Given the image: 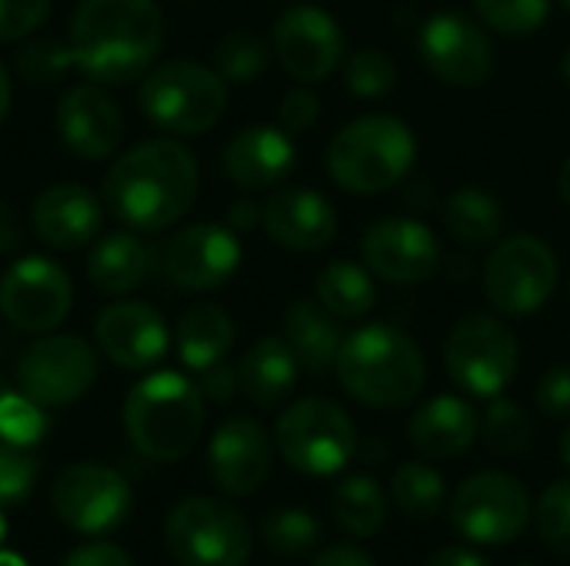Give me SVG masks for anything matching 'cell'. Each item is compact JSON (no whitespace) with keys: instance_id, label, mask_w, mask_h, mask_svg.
Returning <instances> with one entry per match:
<instances>
[{"instance_id":"cell-1","label":"cell","mask_w":570,"mask_h":566,"mask_svg":"<svg viewBox=\"0 0 570 566\" xmlns=\"http://www.w3.org/2000/svg\"><path fill=\"white\" fill-rule=\"evenodd\" d=\"M200 170L194 153L170 140H144L130 147L104 177L107 210L140 234H157L177 224L197 200Z\"/></svg>"},{"instance_id":"cell-2","label":"cell","mask_w":570,"mask_h":566,"mask_svg":"<svg viewBox=\"0 0 570 566\" xmlns=\"http://www.w3.org/2000/svg\"><path fill=\"white\" fill-rule=\"evenodd\" d=\"M164 43L154 0H83L70 20V57L87 80L117 87L144 77Z\"/></svg>"},{"instance_id":"cell-3","label":"cell","mask_w":570,"mask_h":566,"mask_svg":"<svg viewBox=\"0 0 570 566\" xmlns=\"http://www.w3.org/2000/svg\"><path fill=\"white\" fill-rule=\"evenodd\" d=\"M334 370L347 397L374 410L407 407L428 384L421 347L391 324H367L347 334Z\"/></svg>"},{"instance_id":"cell-4","label":"cell","mask_w":570,"mask_h":566,"mask_svg":"<svg viewBox=\"0 0 570 566\" xmlns=\"http://www.w3.org/2000/svg\"><path fill=\"white\" fill-rule=\"evenodd\" d=\"M124 430L130 444L157 460H184L204 430V394L180 374H150L124 400Z\"/></svg>"},{"instance_id":"cell-5","label":"cell","mask_w":570,"mask_h":566,"mask_svg":"<svg viewBox=\"0 0 570 566\" xmlns=\"http://www.w3.org/2000/svg\"><path fill=\"white\" fill-rule=\"evenodd\" d=\"M417 160L414 130L391 113H367L337 130L327 147L331 180L361 197L397 187Z\"/></svg>"},{"instance_id":"cell-6","label":"cell","mask_w":570,"mask_h":566,"mask_svg":"<svg viewBox=\"0 0 570 566\" xmlns=\"http://www.w3.org/2000/svg\"><path fill=\"white\" fill-rule=\"evenodd\" d=\"M140 110L164 133H204L227 110V80L194 60L160 63L140 83Z\"/></svg>"},{"instance_id":"cell-7","label":"cell","mask_w":570,"mask_h":566,"mask_svg":"<svg viewBox=\"0 0 570 566\" xmlns=\"http://www.w3.org/2000/svg\"><path fill=\"white\" fill-rule=\"evenodd\" d=\"M277 454L297 474L334 477L357 454L354 420L331 400H297L277 420Z\"/></svg>"},{"instance_id":"cell-8","label":"cell","mask_w":570,"mask_h":566,"mask_svg":"<svg viewBox=\"0 0 570 566\" xmlns=\"http://www.w3.org/2000/svg\"><path fill=\"white\" fill-rule=\"evenodd\" d=\"M561 277L558 254L534 234H514L494 244L484 264V297L504 317H528L541 310Z\"/></svg>"},{"instance_id":"cell-9","label":"cell","mask_w":570,"mask_h":566,"mask_svg":"<svg viewBox=\"0 0 570 566\" xmlns=\"http://www.w3.org/2000/svg\"><path fill=\"white\" fill-rule=\"evenodd\" d=\"M164 540L180 566H244L250 557L247 520L210 497H190L167 514Z\"/></svg>"},{"instance_id":"cell-10","label":"cell","mask_w":570,"mask_h":566,"mask_svg":"<svg viewBox=\"0 0 570 566\" xmlns=\"http://www.w3.org/2000/svg\"><path fill=\"white\" fill-rule=\"evenodd\" d=\"M444 364L451 380L471 397H501L518 374V337L504 320L491 314H471L451 330L444 344Z\"/></svg>"},{"instance_id":"cell-11","label":"cell","mask_w":570,"mask_h":566,"mask_svg":"<svg viewBox=\"0 0 570 566\" xmlns=\"http://www.w3.org/2000/svg\"><path fill=\"white\" fill-rule=\"evenodd\" d=\"M531 497L528 487L498 470H484L468 477L451 500L454 530L481 547H504L528 530Z\"/></svg>"},{"instance_id":"cell-12","label":"cell","mask_w":570,"mask_h":566,"mask_svg":"<svg viewBox=\"0 0 570 566\" xmlns=\"http://www.w3.org/2000/svg\"><path fill=\"white\" fill-rule=\"evenodd\" d=\"M50 504L70 530L100 537L127 520L130 484L104 464H73L53 477Z\"/></svg>"},{"instance_id":"cell-13","label":"cell","mask_w":570,"mask_h":566,"mask_svg":"<svg viewBox=\"0 0 570 566\" xmlns=\"http://www.w3.org/2000/svg\"><path fill=\"white\" fill-rule=\"evenodd\" d=\"M97 380V354L87 340L57 334L33 340L20 364H17V384L23 397H30L40 407H67L80 400Z\"/></svg>"},{"instance_id":"cell-14","label":"cell","mask_w":570,"mask_h":566,"mask_svg":"<svg viewBox=\"0 0 570 566\" xmlns=\"http://www.w3.org/2000/svg\"><path fill=\"white\" fill-rule=\"evenodd\" d=\"M424 67L448 87H481L494 70V43L481 23L458 10L428 17L417 37Z\"/></svg>"},{"instance_id":"cell-15","label":"cell","mask_w":570,"mask_h":566,"mask_svg":"<svg viewBox=\"0 0 570 566\" xmlns=\"http://www.w3.org/2000/svg\"><path fill=\"white\" fill-rule=\"evenodd\" d=\"M73 287L60 264L23 257L0 277V314L27 334H47L70 314Z\"/></svg>"},{"instance_id":"cell-16","label":"cell","mask_w":570,"mask_h":566,"mask_svg":"<svg viewBox=\"0 0 570 566\" xmlns=\"http://www.w3.org/2000/svg\"><path fill=\"white\" fill-rule=\"evenodd\" d=\"M344 50L347 43L341 23L314 3H294L274 23L277 63L301 83L331 77L344 60Z\"/></svg>"},{"instance_id":"cell-17","label":"cell","mask_w":570,"mask_h":566,"mask_svg":"<svg viewBox=\"0 0 570 566\" xmlns=\"http://www.w3.org/2000/svg\"><path fill=\"white\" fill-rule=\"evenodd\" d=\"M364 267L394 287H414L434 277L441 264V247L438 237L428 224L411 220V217H384L367 227L364 244Z\"/></svg>"},{"instance_id":"cell-18","label":"cell","mask_w":570,"mask_h":566,"mask_svg":"<svg viewBox=\"0 0 570 566\" xmlns=\"http://www.w3.org/2000/svg\"><path fill=\"white\" fill-rule=\"evenodd\" d=\"M240 267V244L230 227L190 224L160 250V270L184 290H214Z\"/></svg>"},{"instance_id":"cell-19","label":"cell","mask_w":570,"mask_h":566,"mask_svg":"<svg viewBox=\"0 0 570 566\" xmlns=\"http://www.w3.org/2000/svg\"><path fill=\"white\" fill-rule=\"evenodd\" d=\"M210 477L227 497L254 494L274 464V444L267 430L250 417H234L217 427L210 450H207Z\"/></svg>"},{"instance_id":"cell-20","label":"cell","mask_w":570,"mask_h":566,"mask_svg":"<svg viewBox=\"0 0 570 566\" xmlns=\"http://www.w3.org/2000/svg\"><path fill=\"white\" fill-rule=\"evenodd\" d=\"M57 133L70 153L83 160H107L124 140V117L104 87L77 83L57 103Z\"/></svg>"},{"instance_id":"cell-21","label":"cell","mask_w":570,"mask_h":566,"mask_svg":"<svg viewBox=\"0 0 570 566\" xmlns=\"http://www.w3.org/2000/svg\"><path fill=\"white\" fill-rule=\"evenodd\" d=\"M94 337L104 357L124 370H147L167 354L164 317L137 300H120L100 310L94 324Z\"/></svg>"},{"instance_id":"cell-22","label":"cell","mask_w":570,"mask_h":566,"mask_svg":"<svg viewBox=\"0 0 570 566\" xmlns=\"http://www.w3.org/2000/svg\"><path fill=\"white\" fill-rule=\"evenodd\" d=\"M264 230L287 250H324L337 234V214L331 200L311 187H284L267 197L261 214Z\"/></svg>"},{"instance_id":"cell-23","label":"cell","mask_w":570,"mask_h":566,"mask_svg":"<svg viewBox=\"0 0 570 566\" xmlns=\"http://www.w3.org/2000/svg\"><path fill=\"white\" fill-rule=\"evenodd\" d=\"M33 234L53 250H77L94 244L104 224V207L94 190L83 183H53L47 187L30 210Z\"/></svg>"},{"instance_id":"cell-24","label":"cell","mask_w":570,"mask_h":566,"mask_svg":"<svg viewBox=\"0 0 570 566\" xmlns=\"http://www.w3.org/2000/svg\"><path fill=\"white\" fill-rule=\"evenodd\" d=\"M297 160V147L281 127H247L224 147V170L244 190L281 183Z\"/></svg>"},{"instance_id":"cell-25","label":"cell","mask_w":570,"mask_h":566,"mask_svg":"<svg viewBox=\"0 0 570 566\" xmlns=\"http://www.w3.org/2000/svg\"><path fill=\"white\" fill-rule=\"evenodd\" d=\"M478 434H481V420L474 407L454 394L431 397L411 414V424H407V437L414 450L428 460L461 457L464 450H471Z\"/></svg>"},{"instance_id":"cell-26","label":"cell","mask_w":570,"mask_h":566,"mask_svg":"<svg viewBox=\"0 0 570 566\" xmlns=\"http://www.w3.org/2000/svg\"><path fill=\"white\" fill-rule=\"evenodd\" d=\"M160 264V254L137 234L117 230L94 240L87 257V277L104 294H127L140 287Z\"/></svg>"},{"instance_id":"cell-27","label":"cell","mask_w":570,"mask_h":566,"mask_svg":"<svg viewBox=\"0 0 570 566\" xmlns=\"http://www.w3.org/2000/svg\"><path fill=\"white\" fill-rule=\"evenodd\" d=\"M284 340L294 350L297 364L311 374H327L341 354V327L331 310L314 300H297L284 314Z\"/></svg>"},{"instance_id":"cell-28","label":"cell","mask_w":570,"mask_h":566,"mask_svg":"<svg viewBox=\"0 0 570 566\" xmlns=\"http://www.w3.org/2000/svg\"><path fill=\"white\" fill-rule=\"evenodd\" d=\"M297 357L287 347L284 337H264L257 340L237 364V380L240 390L257 404V407H277L287 400V394L297 384Z\"/></svg>"},{"instance_id":"cell-29","label":"cell","mask_w":570,"mask_h":566,"mask_svg":"<svg viewBox=\"0 0 570 566\" xmlns=\"http://www.w3.org/2000/svg\"><path fill=\"white\" fill-rule=\"evenodd\" d=\"M234 320L224 307L217 304H200L194 310H187L177 324V350H180V360L190 367V370H207L214 364H220L230 347H234Z\"/></svg>"},{"instance_id":"cell-30","label":"cell","mask_w":570,"mask_h":566,"mask_svg":"<svg viewBox=\"0 0 570 566\" xmlns=\"http://www.w3.org/2000/svg\"><path fill=\"white\" fill-rule=\"evenodd\" d=\"M444 224L451 237L464 247H484L494 244L504 230V207L494 193H488L478 183L458 187L444 200Z\"/></svg>"},{"instance_id":"cell-31","label":"cell","mask_w":570,"mask_h":566,"mask_svg":"<svg viewBox=\"0 0 570 566\" xmlns=\"http://www.w3.org/2000/svg\"><path fill=\"white\" fill-rule=\"evenodd\" d=\"M317 304L337 320H361L377 304V284L367 267L354 260H334L317 274Z\"/></svg>"},{"instance_id":"cell-32","label":"cell","mask_w":570,"mask_h":566,"mask_svg":"<svg viewBox=\"0 0 570 566\" xmlns=\"http://www.w3.org/2000/svg\"><path fill=\"white\" fill-rule=\"evenodd\" d=\"M331 517L344 534H351L357 540L377 537L387 524V497L374 477L351 474L347 480L337 484V490L331 497Z\"/></svg>"},{"instance_id":"cell-33","label":"cell","mask_w":570,"mask_h":566,"mask_svg":"<svg viewBox=\"0 0 570 566\" xmlns=\"http://www.w3.org/2000/svg\"><path fill=\"white\" fill-rule=\"evenodd\" d=\"M481 434H484V447L494 457H521L534 444V420L518 400L491 397L481 420Z\"/></svg>"},{"instance_id":"cell-34","label":"cell","mask_w":570,"mask_h":566,"mask_svg":"<svg viewBox=\"0 0 570 566\" xmlns=\"http://www.w3.org/2000/svg\"><path fill=\"white\" fill-rule=\"evenodd\" d=\"M391 497H394V504L407 517L431 520L444 507L448 490H444V477L434 467H428V464H404V467H397V474L391 480Z\"/></svg>"},{"instance_id":"cell-35","label":"cell","mask_w":570,"mask_h":566,"mask_svg":"<svg viewBox=\"0 0 570 566\" xmlns=\"http://www.w3.org/2000/svg\"><path fill=\"white\" fill-rule=\"evenodd\" d=\"M271 60V47L257 30H230L214 47V70L227 83H250L264 73Z\"/></svg>"},{"instance_id":"cell-36","label":"cell","mask_w":570,"mask_h":566,"mask_svg":"<svg viewBox=\"0 0 570 566\" xmlns=\"http://www.w3.org/2000/svg\"><path fill=\"white\" fill-rule=\"evenodd\" d=\"M261 537H264L267 550L277 557H304L321 544V524L307 510L284 507V510H274L264 517Z\"/></svg>"},{"instance_id":"cell-37","label":"cell","mask_w":570,"mask_h":566,"mask_svg":"<svg viewBox=\"0 0 570 566\" xmlns=\"http://www.w3.org/2000/svg\"><path fill=\"white\" fill-rule=\"evenodd\" d=\"M484 27L504 37H531L551 17V0H474Z\"/></svg>"},{"instance_id":"cell-38","label":"cell","mask_w":570,"mask_h":566,"mask_svg":"<svg viewBox=\"0 0 570 566\" xmlns=\"http://www.w3.org/2000/svg\"><path fill=\"white\" fill-rule=\"evenodd\" d=\"M344 83L354 97H364V100H377V97H387L397 83V63L391 60V53L384 50H374V47H364L357 53L347 57L344 63Z\"/></svg>"},{"instance_id":"cell-39","label":"cell","mask_w":570,"mask_h":566,"mask_svg":"<svg viewBox=\"0 0 570 566\" xmlns=\"http://www.w3.org/2000/svg\"><path fill=\"white\" fill-rule=\"evenodd\" d=\"M73 67L70 47H63L60 40H30L23 43V50L17 53V73L23 77V83L30 87H50L57 80H63V73Z\"/></svg>"},{"instance_id":"cell-40","label":"cell","mask_w":570,"mask_h":566,"mask_svg":"<svg viewBox=\"0 0 570 566\" xmlns=\"http://www.w3.org/2000/svg\"><path fill=\"white\" fill-rule=\"evenodd\" d=\"M47 434V417L40 404L23 394H0V440L10 447H33Z\"/></svg>"},{"instance_id":"cell-41","label":"cell","mask_w":570,"mask_h":566,"mask_svg":"<svg viewBox=\"0 0 570 566\" xmlns=\"http://www.w3.org/2000/svg\"><path fill=\"white\" fill-rule=\"evenodd\" d=\"M538 530H541V540L561 554L570 557V480H554L541 500H538Z\"/></svg>"},{"instance_id":"cell-42","label":"cell","mask_w":570,"mask_h":566,"mask_svg":"<svg viewBox=\"0 0 570 566\" xmlns=\"http://www.w3.org/2000/svg\"><path fill=\"white\" fill-rule=\"evenodd\" d=\"M37 457L23 447H0V507L23 504L37 484Z\"/></svg>"},{"instance_id":"cell-43","label":"cell","mask_w":570,"mask_h":566,"mask_svg":"<svg viewBox=\"0 0 570 566\" xmlns=\"http://www.w3.org/2000/svg\"><path fill=\"white\" fill-rule=\"evenodd\" d=\"M53 0H0V40H20L50 17Z\"/></svg>"},{"instance_id":"cell-44","label":"cell","mask_w":570,"mask_h":566,"mask_svg":"<svg viewBox=\"0 0 570 566\" xmlns=\"http://www.w3.org/2000/svg\"><path fill=\"white\" fill-rule=\"evenodd\" d=\"M321 117V97L311 90V87H294L284 93L281 107H277V123L281 130H287L291 137L294 133H304L317 123Z\"/></svg>"},{"instance_id":"cell-45","label":"cell","mask_w":570,"mask_h":566,"mask_svg":"<svg viewBox=\"0 0 570 566\" xmlns=\"http://www.w3.org/2000/svg\"><path fill=\"white\" fill-rule=\"evenodd\" d=\"M538 410L548 417H568L570 414V364L551 367L534 390Z\"/></svg>"},{"instance_id":"cell-46","label":"cell","mask_w":570,"mask_h":566,"mask_svg":"<svg viewBox=\"0 0 570 566\" xmlns=\"http://www.w3.org/2000/svg\"><path fill=\"white\" fill-rule=\"evenodd\" d=\"M200 394L207 397V400H214V404H227L234 394H237V387H240V380H237V367H230V364H214V367H207V370H200Z\"/></svg>"},{"instance_id":"cell-47","label":"cell","mask_w":570,"mask_h":566,"mask_svg":"<svg viewBox=\"0 0 570 566\" xmlns=\"http://www.w3.org/2000/svg\"><path fill=\"white\" fill-rule=\"evenodd\" d=\"M63 566H134V560L114 544H87V547L73 550L63 560Z\"/></svg>"},{"instance_id":"cell-48","label":"cell","mask_w":570,"mask_h":566,"mask_svg":"<svg viewBox=\"0 0 570 566\" xmlns=\"http://www.w3.org/2000/svg\"><path fill=\"white\" fill-rule=\"evenodd\" d=\"M424 566H488L484 554H478L474 547H464V544H448L441 550H434Z\"/></svg>"},{"instance_id":"cell-49","label":"cell","mask_w":570,"mask_h":566,"mask_svg":"<svg viewBox=\"0 0 570 566\" xmlns=\"http://www.w3.org/2000/svg\"><path fill=\"white\" fill-rule=\"evenodd\" d=\"M311 566H377L364 550L351 547V544H337L317 554V560Z\"/></svg>"},{"instance_id":"cell-50","label":"cell","mask_w":570,"mask_h":566,"mask_svg":"<svg viewBox=\"0 0 570 566\" xmlns=\"http://www.w3.org/2000/svg\"><path fill=\"white\" fill-rule=\"evenodd\" d=\"M20 237H23V227H20L17 210L0 200V254H13L20 247Z\"/></svg>"},{"instance_id":"cell-51","label":"cell","mask_w":570,"mask_h":566,"mask_svg":"<svg viewBox=\"0 0 570 566\" xmlns=\"http://www.w3.org/2000/svg\"><path fill=\"white\" fill-rule=\"evenodd\" d=\"M261 214H264V207H257L254 200H237L227 210V224H230V230H250L261 224Z\"/></svg>"},{"instance_id":"cell-52","label":"cell","mask_w":570,"mask_h":566,"mask_svg":"<svg viewBox=\"0 0 570 566\" xmlns=\"http://www.w3.org/2000/svg\"><path fill=\"white\" fill-rule=\"evenodd\" d=\"M7 110H10V73H7V67L0 63V123H3Z\"/></svg>"},{"instance_id":"cell-53","label":"cell","mask_w":570,"mask_h":566,"mask_svg":"<svg viewBox=\"0 0 570 566\" xmlns=\"http://www.w3.org/2000/svg\"><path fill=\"white\" fill-rule=\"evenodd\" d=\"M558 190H561L564 203L570 207V157L564 160V167H561V177H558Z\"/></svg>"},{"instance_id":"cell-54","label":"cell","mask_w":570,"mask_h":566,"mask_svg":"<svg viewBox=\"0 0 570 566\" xmlns=\"http://www.w3.org/2000/svg\"><path fill=\"white\" fill-rule=\"evenodd\" d=\"M561 460L570 467V424H568V430L561 434Z\"/></svg>"},{"instance_id":"cell-55","label":"cell","mask_w":570,"mask_h":566,"mask_svg":"<svg viewBox=\"0 0 570 566\" xmlns=\"http://www.w3.org/2000/svg\"><path fill=\"white\" fill-rule=\"evenodd\" d=\"M0 566H27L17 554H7V550H0Z\"/></svg>"},{"instance_id":"cell-56","label":"cell","mask_w":570,"mask_h":566,"mask_svg":"<svg viewBox=\"0 0 570 566\" xmlns=\"http://www.w3.org/2000/svg\"><path fill=\"white\" fill-rule=\"evenodd\" d=\"M561 70H564V80H568V87H570V47L564 50V67H561Z\"/></svg>"},{"instance_id":"cell-57","label":"cell","mask_w":570,"mask_h":566,"mask_svg":"<svg viewBox=\"0 0 570 566\" xmlns=\"http://www.w3.org/2000/svg\"><path fill=\"white\" fill-rule=\"evenodd\" d=\"M3 537H7V524H3V514H0V544H3Z\"/></svg>"},{"instance_id":"cell-58","label":"cell","mask_w":570,"mask_h":566,"mask_svg":"<svg viewBox=\"0 0 570 566\" xmlns=\"http://www.w3.org/2000/svg\"><path fill=\"white\" fill-rule=\"evenodd\" d=\"M561 7H564V10H568V13H570V0H561Z\"/></svg>"},{"instance_id":"cell-59","label":"cell","mask_w":570,"mask_h":566,"mask_svg":"<svg viewBox=\"0 0 570 566\" xmlns=\"http://www.w3.org/2000/svg\"><path fill=\"white\" fill-rule=\"evenodd\" d=\"M0 394H3V377H0Z\"/></svg>"},{"instance_id":"cell-60","label":"cell","mask_w":570,"mask_h":566,"mask_svg":"<svg viewBox=\"0 0 570 566\" xmlns=\"http://www.w3.org/2000/svg\"><path fill=\"white\" fill-rule=\"evenodd\" d=\"M518 566H531V564H518Z\"/></svg>"}]
</instances>
